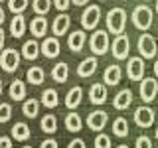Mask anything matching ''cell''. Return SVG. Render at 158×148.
<instances>
[{"instance_id": "obj_1", "label": "cell", "mask_w": 158, "mask_h": 148, "mask_svg": "<svg viewBox=\"0 0 158 148\" xmlns=\"http://www.w3.org/2000/svg\"><path fill=\"white\" fill-rule=\"evenodd\" d=\"M107 30L111 34H115V38L117 36H123L125 34V26H127V12H125V8H111L107 12Z\"/></svg>"}, {"instance_id": "obj_2", "label": "cell", "mask_w": 158, "mask_h": 148, "mask_svg": "<svg viewBox=\"0 0 158 148\" xmlns=\"http://www.w3.org/2000/svg\"><path fill=\"white\" fill-rule=\"evenodd\" d=\"M131 20H132V24H135L136 30L146 32V30L152 26V8L146 6V4H138V6L132 10Z\"/></svg>"}, {"instance_id": "obj_3", "label": "cell", "mask_w": 158, "mask_h": 148, "mask_svg": "<svg viewBox=\"0 0 158 148\" xmlns=\"http://www.w3.org/2000/svg\"><path fill=\"white\" fill-rule=\"evenodd\" d=\"M20 59H22V53L16 47H6L0 53V67L6 73H14L20 67Z\"/></svg>"}, {"instance_id": "obj_4", "label": "cell", "mask_w": 158, "mask_h": 148, "mask_svg": "<svg viewBox=\"0 0 158 148\" xmlns=\"http://www.w3.org/2000/svg\"><path fill=\"white\" fill-rule=\"evenodd\" d=\"M109 34L105 30H95L91 34V39H89V47H91L93 56H105L109 49Z\"/></svg>"}, {"instance_id": "obj_5", "label": "cell", "mask_w": 158, "mask_h": 148, "mask_svg": "<svg viewBox=\"0 0 158 148\" xmlns=\"http://www.w3.org/2000/svg\"><path fill=\"white\" fill-rule=\"evenodd\" d=\"M99 20H101V8L97 4H89L81 14V26L83 30H95Z\"/></svg>"}, {"instance_id": "obj_6", "label": "cell", "mask_w": 158, "mask_h": 148, "mask_svg": "<svg viewBox=\"0 0 158 148\" xmlns=\"http://www.w3.org/2000/svg\"><path fill=\"white\" fill-rule=\"evenodd\" d=\"M138 93H140V99L144 103L154 101L158 95V81L154 77H144L140 81V87H138Z\"/></svg>"}, {"instance_id": "obj_7", "label": "cell", "mask_w": 158, "mask_h": 148, "mask_svg": "<svg viewBox=\"0 0 158 148\" xmlns=\"http://www.w3.org/2000/svg\"><path fill=\"white\" fill-rule=\"evenodd\" d=\"M111 51H113V56H115V59H127L128 57V53H131V39H128L127 34L117 36L113 39Z\"/></svg>"}, {"instance_id": "obj_8", "label": "cell", "mask_w": 158, "mask_h": 148, "mask_svg": "<svg viewBox=\"0 0 158 148\" xmlns=\"http://www.w3.org/2000/svg\"><path fill=\"white\" fill-rule=\"evenodd\" d=\"M136 46H138V51H140V57L142 59H144V57L146 59H152V57L156 56V51H158V49H156V39L152 38L150 34H142V36L138 38Z\"/></svg>"}, {"instance_id": "obj_9", "label": "cell", "mask_w": 158, "mask_h": 148, "mask_svg": "<svg viewBox=\"0 0 158 148\" xmlns=\"http://www.w3.org/2000/svg\"><path fill=\"white\" fill-rule=\"evenodd\" d=\"M127 75L131 81H142L144 79V59L142 57H128Z\"/></svg>"}, {"instance_id": "obj_10", "label": "cell", "mask_w": 158, "mask_h": 148, "mask_svg": "<svg viewBox=\"0 0 158 148\" xmlns=\"http://www.w3.org/2000/svg\"><path fill=\"white\" fill-rule=\"evenodd\" d=\"M109 122V115L103 109H97V111H91L87 117V126L91 128V130L95 132H101L103 128H105V125Z\"/></svg>"}, {"instance_id": "obj_11", "label": "cell", "mask_w": 158, "mask_h": 148, "mask_svg": "<svg viewBox=\"0 0 158 148\" xmlns=\"http://www.w3.org/2000/svg\"><path fill=\"white\" fill-rule=\"evenodd\" d=\"M135 122L140 128H148L154 125V111L150 107H138L135 111Z\"/></svg>"}, {"instance_id": "obj_12", "label": "cell", "mask_w": 158, "mask_h": 148, "mask_svg": "<svg viewBox=\"0 0 158 148\" xmlns=\"http://www.w3.org/2000/svg\"><path fill=\"white\" fill-rule=\"evenodd\" d=\"M59 51H61V46H59V39L56 36H49L42 42V53L46 56L48 59H53L59 56Z\"/></svg>"}, {"instance_id": "obj_13", "label": "cell", "mask_w": 158, "mask_h": 148, "mask_svg": "<svg viewBox=\"0 0 158 148\" xmlns=\"http://www.w3.org/2000/svg\"><path fill=\"white\" fill-rule=\"evenodd\" d=\"M89 101L93 105H103L107 101V85L105 83H93L89 87Z\"/></svg>"}, {"instance_id": "obj_14", "label": "cell", "mask_w": 158, "mask_h": 148, "mask_svg": "<svg viewBox=\"0 0 158 148\" xmlns=\"http://www.w3.org/2000/svg\"><path fill=\"white\" fill-rule=\"evenodd\" d=\"M97 65H99V61H97V57H95V56L85 57V59H83V61L77 65V75H79V77H83V79L91 77L93 73L97 71Z\"/></svg>"}, {"instance_id": "obj_15", "label": "cell", "mask_w": 158, "mask_h": 148, "mask_svg": "<svg viewBox=\"0 0 158 148\" xmlns=\"http://www.w3.org/2000/svg\"><path fill=\"white\" fill-rule=\"evenodd\" d=\"M131 103H132V91L131 89H121L115 95V99H113V107L117 111H127L131 107Z\"/></svg>"}, {"instance_id": "obj_16", "label": "cell", "mask_w": 158, "mask_h": 148, "mask_svg": "<svg viewBox=\"0 0 158 148\" xmlns=\"http://www.w3.org/2000/svg\"><path fill=\"white\" fill-rule=\"evenodd\" d=\"M87 42V34L83 32V30H75V32L69 34L67 38V47L71 49V51H81L83 46H85Z\"/></svg>"}, {"instance_id": "obj_17", "label": "cell", "mask_w": 158, "mask_h": 148, "mask_svg": "<svg viewBox=\"0 0 158 148\" xmlns=\"http://www.w3.org/2000/svg\"><path fill=\"white\" fill-rule=\"evenodd\" d=\"M69 26H71V18L67 16V14H57L56 18H53V24H52V32L53 36H63V34L69 30Z\"/></svg>"}, {"instance_id": "obj_18", "label": "cell", "mask_w": 158, "mask_h": 148, "mask_svg": "<svg viewBox=\"0 0 158 148\" xmlns=\"http://www.w3.org/2000/svg\"><path fill=\"white\" fill-rule=\"evenodd\" d=\"M81 101H83V89L79 85L71 87L67 91V95H65V107L69 109V111H73V109H77L79 105H81Z\"/></svg>"}, {"instance_id": "obj_19", "label": "cell", "mask_w": 158, "mask_h": 148, "mask_svg": "<svg viewBox=\"0 0 158 148\" xmlns=\"http://www.w3.org/2000/svg\"><path fill=\"white\" fill-rule=\"evenodd\" d=\"M121 77H123V69L118 65H109L105 71H103V81H105V85H111L115 87L121 83Z\"/></svg>"}, {"instance_id": "obj_20", "label": "cell", "mask_w": 158, "mask_h": 148, "mask_svg": "<svg viewBox=\"0 0 158 148\" xmlns=\"http://www.w3.org/2000/svg\"><path fill=\"white\" fill-rule=\"evenodd\" d=\"M30 32H32L34 38H44L48 34V20L44 16L32 18V22H30Z\"/></svg>"}, {"instance_id": "obj_21", "label": "cell", "mask_w": 158, "mask_h": 148, "mask_svg": "<svg viewBox=\"0 0 158 148\" xmlns=\"http://www.w3.org/2000/svg\"><path fill=\"white\" fill-rule=\"evenodd\" d=\"M40 53H42V46H40L36 39H28V42H24V46H22V57H26L28 61H34Z\"/></svg>"}, {"instance_id": "obj_22", "label": "cell", "mask_w": 158, "mask_h": 148, "mask_svg": "<svg viewBox=\"0 0 158 148\" xmlns=\"http://www.w3.org/2000/svg\"><path fill=\"white\" fill-rule=\"evenodd\" d=\"M8 95L12 101H26V85H24V81H20V79H14L12 83H10L8 87Z\"/></svg>"}, {"instance_id": "obj_23", "label": "cell", "mask_w": 158, "mask_h": 148, "mask_svg": "<svg viewBox=\"0 0 158 148\" xmlns=\"http://www.w3.org/2000/svg\"><path fill=\"white\" fill-rule=\"evenodd\" d=\"M10 34L14 38H22L26 34V18H24V14H18V16L12 18V22H10Z\"/></svg>"}, {"instance_id": "obj_24", "label": "cell", "mask_w": 158, "mask_h": 148, "mask_svg": "<svg viewBox=\"0 0 158 148\" xmlns=\"http://www.w3.org/2000/svg\"><path fill=\"white\" fill-rule=\"evenodd\" d=\"M67 77H69V65H67L65 61L56 63L53 69H52V79H53V81H57V83H65Z\"/></svg>"}, {"instance_id": "obj_25", "label": "cell", "mask_w": 158, "mask_h": 148, "mask_svg": "<svg viewBox=\"0 0 158 148\" xmlns=\"http://www.w3.org/2000/svg\"><path fill=\"white\" fill-rule=\"evenodd\" d=\"M42 105L44 107H48V109H56L59 105V95H57V91L56 89H44L42 91Z\"/></svg>"}, {"instance_id": "obj_26", "label": "cell", "mask_w": 158, "mask_h": 148, "mask_svg": "<svg viewBox=\"0 0 158 148\" xmlns=\"http://www.w3.org/2000/svg\"><path fill=\"white\" fill-rule=\"evenodd\" d=\"M30 134H32V130H30V126L26 122H16V125L12 126V138L14 140H20V142H26Z\"/></svg>"}, {"instance_id": "obj_27", "label": "cell", "mask_w": 158, "mask_h": 148, "mask_svg": "<svg viewBox=\"0 0 158 148\" xmlns=\"http://www.w3.org/2000/svg\"><path fill=\"white\" fill-rule=\"evenodd\" d=\"M40 128H42L46 134H53V132L57 130V118H56V115H52V113L44 115L42 121H40Z\"/></svg>"}, {"instance_id": "obj_28", "label": "cell", "mask_w": 158, "mask_h": 148, "mask_svg": "<svg viewBox=\"0 0 158 148\" xmlns=\"http://www.w3.org/2000/svg\"><path fill=\"white\" fill-rule=\"evenodd\" d=\"M44 77H46V71H44L40 65H32L26 71V79L32 83V85H42V83H44Z\"/></svg>"}, {"instance_id": "obj_29", "label": "cell", "mask_w": 158, "mask_h": 148, "mask_svg": "<svg viewBox=\"0 0 158 148\" xmlns=\"http://www.w3.org/2000/svg\"><path fill=\"white\" fill-rule=\"evenodd\" d=\"M113 134L118 138H125L128 134V121L125 117H117L113 121Z\"/></svg>"}, {"instance_id": "obj_30", "label": "cell", "mask_w": 158, "mask_h": 148, "mask_svg": "<svg viewBox=\"0 0 158 148\" xmlns=\"http://www.w3.org/2000/svg\"><path fill=\"white\" fill-rule=\"evenodd\" d=\"M22 113L28 118H36L38 113H40V101L38 99H26L24 105H22Z\"/></svg>"}, {"instance_id": "obj_31", "label": "cell", "mask_w": 158, "mask_h": 148, "mask_svg": "<svg viewBox=\"0 0 158 148\" xmlns=\"http://www.w3.org/2000/svg\"><path fill=\"white\" fill-rule=\"evenodd\" d=\"M83 126V121L81 117H79V113H67L65 117V128L69 132H79Z\"/></svg>"}, {"instance_id": "obj_32", "label": "cell", "mask_w": 158, "mask_h": 148, "mask_svg": "<svg viewBox=\"0 0 158 148\" xmlns=\"http://www.w3.org/2000/svg\"><path fill=\"white\" fill-rule=\"evenodd\" d=\"M49 8H52V2H48V0H36V2H32V10L38 14V16L48 14Z\"/></svg>"}, {"instance_id": "obj_33", "label": "cell", "mask_w": 158, "mask_h": 148, "mask_svg": "<svg viewBox=\"0 0 158 148\" xmlns=\"http://www.w3.org/2000/svg\"><path fill=\"white\" fill-rule=\"evenodd\" d=\"M8 8H10V12H12L14 16H18V14H22L24 10L28 8V0H10Z\"/></svg>"}, {"instance_id": "obj_34", "label": "cell", "mask_w": 158, "mask_h": 148, "mask_svg": "<svg viewBox=\"0 0 158 148\" xmlns=\"http://www.w3.org/2000/svg\"><path fill=\"white\" fill-rule=\"evenodd\" d=\"M12 118V105L10 103H0V122H8Z\"/></svg>"}, {"instance_id": "obj_35", "label": "cell", "mask_w": 158, "mask_h": 148, "mask_svg": "<svg viewBox=\"0 0 158 148\" xmlns=\"http://www.w3.org/2000/svg\"><path fill=\"white\" fill-rule=\"evenodd\" d=\"M95 148H111V136L99 132L95 136Z\"/></svg>"}, {"instance_id": "obj_36", "label": "cell", "mask_w": 158, "mask_h": 148, "mask_svg": "<svg viewBox=\"0 0 158 148\" xmlns=\"http://www.w3.org/2000/svg\"><path fill=\"white\" fill-rule=\"evenodd\" d=\"M136 148H152V140H150L146 134L138 136V138H136Z\"/></svg>"}, {"instance_id": "obj_37", "label": "cell", "mask_w": 158, "mask_h": 148, "mask_svg": "<svg viewBox=\"0 0 158 148\" xmlns=\"http://www.w3.org/2000/svg\"><path fill=\"white\" fill-rule=\"evenodd\" d=\"M53 6L59 10V14H65L67 8L71 6V2H67V0H56V2H53Z\"/></svg>"}, {"instance_id": "obj_38", "label": "cell", "mask_w": 158, "mask_h": 148, "mask_svg": "<svg viewBox=\"0 0 158 148\" xmlns=\"http://www.w3.org/2000/svg\"><path fill=\"white\" fill-rule=\"evenodd\" d=\"M40 148H59V146H57V140H53V138H46V140L40 144Z\"/></svg>"}, {"instance_id": "obj_39", "label": "cell", "mask_w": 158, "mask_h": 148, "mask_svg": "<svg viewBox=\"0 0 158 148\" xmlns=\"http://www.w3.org/2000/svg\"><path fill=\"white\" fill-rule=\"evenodd\" d=\"M67 148H87V146H85V142H83L81 138H73V140L67 144Z\"/></svg>"}, {"instance_id": "obj_40", "label": "cell", "mask_w": 158, "mask_h": 148, "mask_svg": "<svg viewBox=\"0 0 158 148\" xmlns=\"http://www.w3.org/2000/svg\"><path fill=\"white\" fill-rule=\"evenodd\" d=\"M0 148H12V138L10 136H0Z\"/></svg>"}, {"instance_id": "obj_41", "label": "cell", "mask_w": 158, "mask_h": 148, "mask_svg": "<svg viewBox=\"0 0 158 148\" xmlns=\"http://www.w3.org/2000/svg\"><path fill=\"white\" fill-rule=\"evenodd\" d=\"M4 42H6V36H4V30L0 28V49H2V46H4Z\"/></svg>"}, {"instance_id": "obj_42", "label": "cell", "mask_w": 158, "mask_h": 148, "mask_svg": "<svg viewBox=\"0 0 158 148\" xmlns=\"http://www.w3.org/2000/svg\"><path fill=\"white\" fill-rule=\"evenodd\" d=\"M73 4H75V6H89V4H87V0H73Z\"/></svg>"}, {"instance_id": "obj_43", "label": "cell", "mask_w": 158, "mask_h": 148, "mask_svg": "<svg viewBox=\"0 0 158 148\" xmlns=\"http://www.w3.org/2000/svg\"><path fill=\"white\" fill-rule=\"evenodd\" d=\"M6 20V14H4V8L0 6V26H2V22Z\"/></svg>"}, {"instance_id": "obj_44", "label": "cell", "mask_w": 158, "mask_h": 148, "mask_svg": "<svg viewBox=\"0 0 158 148\" xmlns=\"http://www.w3.org/2000/svg\"><path fill=\"white\" fill-rule=\"evenodd\" d=\"M154 75L158 77V59H156V61H154Z\"/></svg>"}, {"instance_id": "obj_45", "label": "cell", "mask_w": 158, "mask_h": 148, "mask_svg": "<svg viewBox=\"0 0 158 148\" xmlns=\"http://www.w3.org/2000/svg\"><path fill=\"white\" fill-rule=\"evenodd\" d=\"M2 89H4V83H2V79H0V95H2Z\"/></svg>"}, {"instance_id": "obj_46", "label": "cell", "mask_w": 158, "mask_h": 148, "mask_svg": "<svg viewBox=\"0 0 158 148\" xmlns=\"http://www.w3.org/2000/svg\"><path fill=\"white\" fill-rule=\"evenodd\" d=\"M117 148H128V146L127 144H121V146H117Z\"/></svg>"}, {"instance_id": "obj_47", "label": "cell", "mask_w": 158, "mask_h": 148, "mask_svg": "<svg viewBox=\"0 0 158 148\" xmlns=\"http://www.w3.org/2000/svg\"><path fill=\"white\" fill-rule=\"evenodd\" d=\"M22 148H32V146H30V144H26V146H22Z\"/></svg>"}, {"instance_id": "obj_48", "label": "cell", "mask_w": 158, "mask_h": 148, "mask_svg": "<svg viewBox=\"0 0 158 148\" xmlns=\"http://www.w3.org/2000/svg\"><path fill=\"white\" fill-rule=\"evenodd\" d=\"M156 140H158V128H156Z\"/></svg>"}, {"instance_id": "obj_49", "label": "cell", "mask_w": 158, "mask_h": 148, "mask_svg": "<svg viewBox=\"0 0 158 148\" xmlns=\"http://www.w3.org/2000/svg\"><path fill=\"white\" fill-rule=\"evenodd\" d=\"M156 12H158V2H156Z\"/></svg>"}]
</instances>
